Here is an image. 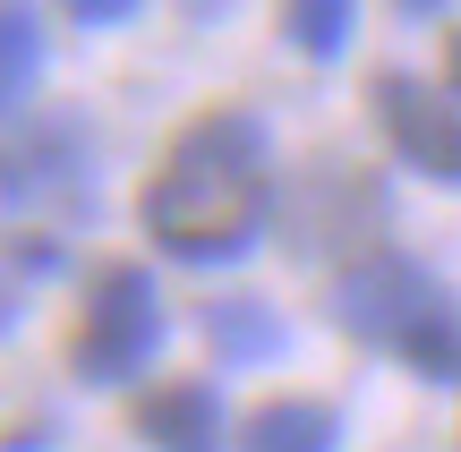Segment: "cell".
<instances>
[{"mask_svg": "<svg viewBox=\"0 0 461 452\" xmlns=\"http://www.w3.org/2000/svg\"><path fill=\"white\" fill-rule=\"evenodd\" d=\"M265 205H274L265 129L248 111H205L171 137L163 171L146 180V231L188 265H222L257 248Z\"/></svg>", "mask_w": 461, "mask_h": 452, "instance_id": "6da1fadb", "label": "cell"}, {"mask_svg": "<svg viewBox=\"0 0 461 452\" xmlns=\"http://www.w3.org/2000/svg\"><path fill=\"white\" fill-rule=\"evenodd\" d=\"M333 316L350 324L359 341H384V350H402L419 376H461V324H453V299L436 290L428 265H411V256H367V265H350L342 282H333Z\"/></svg>", "mask_w": 461, "mask_h": 452, "instance_id": "7a4b0ae2", "label": "cell"}, {"mask_svg": "<svg viewBox=\"0 0 461 452\" xmlns=\"http://www.w3.org/2000/svg\"><path fill=\"white\" fill-rule=\"evenodd\" d=\"M163 341V299H154L146 265H103L86 290V324H77V376L86 385H129Z\"/></svg>", "mask_w": 461, "mask_h": 452, "instance_id": "3957f363", "label": "cell"}, {"mask_svg": "<svg viewBox=\"0 0 461 452\" xmlns=\"http://www.w3.org/2000/svg\"><path fill=\"white\" fill-rule=\"evenodd\" d=\"M376 120L402 163H419L428 180H461V111L445 94H428L419 77H376Z\"/></svg>", "mask_w": 461, "mask_h": 452, "instance_id": "277c9868", "label": "cell"}, {"mask_svg": "<svg viewBox=\"0 0 461 452\" xmlns=\"http://www.w3.org/2000/svg\"><path fill=\"white\" fill-rule=\"evenodd\" d=\"M137 436L154 452H222V410H214L205 385H163L137 410Z\"/></svg>", "mask_w": 461, "mask_h": 452, "instance_id": "5b68a950", "label": "cell"}, {"mask_svg": "<svg viewBox=\"0 0 461 452\" xmlns=\"http://www.w3.org/2000/svg\"><path fill=\"white\" fill-rule=\"evenodd\" d=\"M333 436H342V419L325 402H265L248 410L240 452H333Z\"/></svg>", "mask_w": 461, "mask_h": 452, "instance_id": "8992f818", "label": "cell"}, {"mask_svg": "<svg viewBox=\"0 0 461 452\" xmlns=\"http://www.w3.org/2000/svg\"><path fill=\"white\" fill-rule=\"evenodd\" d=\"M34 77H43V17L34 0H0V120L34 94Z\"/></svg>", "mask_w": 461, "mask_h": 452, "instance_id": "52a82bcc", "label": "cell"}, {"mask_svg": "<svg viewBox=\"0 0 461 452\" xmlns=\"http://www.w3.org/2000/svg\"><path fill=\"white\" fill-rule=\"evenodd\" d=\"M205 341H214L230 368H248V359H274L282 350V316L265 299H214V307H205Z\"/></svg>", "mask_w": 461, "mask_h": 452, "instance_id": "ba28073f", "label": "cell"}, {"mask_svg": "<svg viewBox=\"0 0 461 452\" xmlns=\"http://www.w3.org/2000/svg\"><path fill=\"white\" fill-rule=\"evenodd\" d=\"M350 17H359V0H282V26L308 60H333L350 43Z\"/></svg>", "mask_w": 461, "mask_h": 452, "instance_id": "9c48e42d", "label": "cell"}, {"mask_svg": "<svg viewBox=\"0 0 461 452\" xmlns=\"http://www.w3.org/2000/svg\"><path fill=\"white\" fill-rule=\"evenodd\" d=\"M68 17H77V26H129L137 0H68Z\"/></svg>", "mask_w": 461, "mask_h": 452, "instance_id": "30bf717a", "label": "cell"}, {"mask_svg": "<svg viewBox=\"0 0 461 452\" xmlns=\"http://www.w3.org/2000/svg\"><path fill=\"white\" fill-rule=\"evenodd\" d=\"M17 316H26V299H17V282H9V273H0V333H9Z\"/></svg>", "mask_w": 461, "mask_h": 452, "instance_id": "8fae6325", "label": "cell"}, {"mask_svg": "<svg viewBox=\"0 0 461 452\" xmlns=\"http://www.w3.org/2000/svg\"><path fill=\"white\" fill-rule=\"evenodd\" d=\"M402 9H411V17H436V9H453V0H402Z\"/></svg>", "mask_w": 461, "mask_h": 452, "instance_id": "7c38bea8", "label": "cell"}, {"mask_svg": "<svg viewBox=\"0 0 461 452\" xmlns=\"http://www.w3.org/2000/svg\"><path fill=\"white\" fill-rule=\"evenodd\" d=\"M453 94H461V34H453Z\"/></svg>", "mask_w": 461, "mask_h": 452, "instance_id": "4fadbf2b", "label": "cell"}]
</instances>
